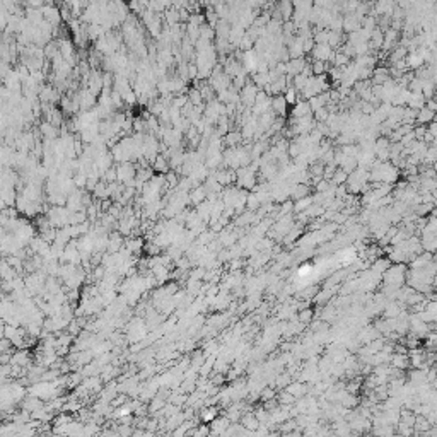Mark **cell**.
I'll list each match as a JSON object with an SVG mask.
<instances>
[{
	"mask_svg": "<svg viewBox=\"0 0 437 437\" xmlns=\"http://www.w3.org/2000/svg\"><path fill=\"white\" fill-rule=\"evenodd\" d=\"M9 72H10V68H9V65H7V62L0 58V77L5 79L7 75H9Z\"/></svg>",
	"mask_w": 437,
	"mask_h": 437,
	"instance_id": "cell-6",
	"label": "cell"
},
{
	"mask_svg": "<svg viewBox=\"0 0 437 437\" xmlns=\"http://www.w3.org/2000/svg\"><path fill=\"white\" fill-rule=\"evenodd\" d=\"M417 118H418V121H431L432 118H434V111H431V109H427V108H424L420 111V113L417 114Z\"/></svg>",
	"mask_w": 437,
	"mask_h": 437,
	"instance_id": "cell-4",
	"label": "cell"
},
{
	"mask_svg": "<svg viewBox=\"0 0 437 437\" xmlns=\"http://www.w3.org/2000/svg\"><path fill=\"white\" fill-rule=\"evenodd\" d=\"M10 350H12V343L2 336V338H0V353H12Z\"/></svg>",
	"mask_w": 437,
	"mask_h": 437,
	"instance_id": "cell-5",
	"label": "cell"
},
{
	"mask_svg": "<svg viewBox=\"0 0 437 437\" xmlns=\"http://www.w3.org/2000/svg\"><path fill=\"white\" fill-rule=\"evenodd\" d=\"M155 168H157L159 171H162V169H164V171H166V168H168V166H166V161H164V159L159 157V159H157V166H155Z\"/></svg>",
	"mask_w": 437,
	"mask_h": 437,
	"instance_id": "cell-7",
	"label": "cell"
},
{
	"mask_svg": "<svg viewBox=\"0 0 437 437\" xmlns=\"http://www.w3.org/2000/svg\"><path fill=\"white\" fill-rule=\"evenodd\" d=\"M313 53H314V58H316L318 62H323V64L327 58H333V51L328 44H316Z\"/></svg>",
	"mask_w": 437,
	"mask_h": 437,
	"instance_id": "cell-3",
	"label": "cell"
},
{
	"mask_svg": "<svg viewBox=\"0 0 437 437\" xmlns=\"http://www.w3.org/2000/svg\"><path fill=\"white\" fill-rule=\"evenodd\" d=\"M116 178H120L121 181L128 183L131 178H135L133 166H130L128 162H123V164H120V166H118V169H116Z\"/></svg>",
	"mask_w": 437,
	"mask_h": 437,
	"instance_id": "cell-1",
	"label": "cell"
},
{
	"mask_svg": "<svg viewBox=\"0 0 437 437\" xmlns=\"http://www.w3.org/2000/svg\"><path fill=\"white\" fill-rule=\"evenodd\" d=\"M79 178H82V185H84V183H86V176L82 175V176H79ZM77 183H81V179H77Z\"/></svg>",
	"mask_w": 437,
	"mask_h": 437,
	"instance_id": "cell-9",
	"label": "cell"
},
{
	"mask_svg": "<svg viewBox=\"0 0 437 437\" xmlns=\"http://www.w3.org/2000/svg\"><path fill=\"white\" fill-rule=\"evenodd\" d=\"M0 279H2L3 282H9V280L17 279V272L9 265L7 260H0Z\"/></svg>",
	"mask_w": 437,
	"mask_h": 437,
	"instance_id": "cell-2",
	"label": "cell"
},
{
	"mask_svg": "<svg viewBox=\"0 0 437 437\" xmlns=\"http://www.w3.org/2000/svg\"><path fill=\"white\" fill-rule=\"evenodd\" d=\"M309 314H311V311H304L303 316H301V320H303V321H307V320H309V318H311Z\"/></svg>",
	"mask_w": 437,
	"mask_h": 437,
	"instance_id": "cell-8",
	"label": "cell"
}]
</instances>
